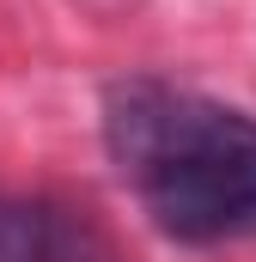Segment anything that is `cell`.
<instances>
[{
    "instance_id": "6da1fadb",
    "label": "cell",
    "mask_w": 256,
    "mask_h": 262,
    "mask_svg": "<svg viewBox=\"0 0 256 262\" xmlns=\"http://www.w3.org/2000/svg\"><path fill=\"white\" fill-rule=\"evenodd\" d=\"M104 152L140 213L177 244L256 232V116L171 79L104 92Z\"/></svg>"
},
{
    "instance_id": "7a4b0ae2",
    "label": "cell",
    "mask_w": 256,
    "mask_h": 262,
    "mask_svg": "<svg viewBox=\"0 0 256 262\" xmlns=\"http://www.w3.org/2000/svg\"><path fill=\"white\" fill-rule=\"evenodd\" d=\"M0 262H122V250L86 207L31 195L0 207Z\"/></svg>"
}]
</instances>
